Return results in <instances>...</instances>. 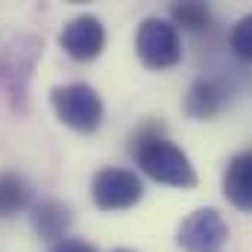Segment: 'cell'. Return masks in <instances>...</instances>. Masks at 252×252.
<instances>
[{
  "label": "cell",
  "mask_w": 252,
  "mask_h": 252,
  "mask_svg": "<svg viewBox=\"0 0 252 252\" xmlns=\"http://www.w3.org/2000/svg\"><path fill=\"white\" fill-rule=\"evenodd\" d=\"M229 226L217 208H196L179 223L176 247L182 252H223Z\"/></svg>",
  "instance_id": "8992f818"
},
{
  "label": "cell",
  "mask_w": 252,
  "mask_h": 252,
  "mask_svg": "<svg viewBox=\"0 0 252 252\" xmlns=\"http://www.w3.org/2000/svg\"><path fill=\"white\" fill-rule=\"evenodd\" d=\"M112 252H132V250H112Z\"/></svg>",
  "instance_id": "9a60e30c"
},
{
  "label": "cell",
  "mask_w": 252,
  "mask_h": 252,
  "mask_svg": "<svg viewBox=\"0 0 252 252\" xmlns=\"http://www.w3.org/2000/svg\"><path fill=\"white\" fill-rule=\"evenodd\" d=\"M50 106H53L56 118L67 129L82 132V135L97 132L103 126V118H106L103 97L88 82H62V85H53L50 88Z\"/></svg>",
  "instance_id": "3957f363"
},
{
  "label": "cell",
  "mask_w": 252,
  "mask_h": 252,
  "mask_svg": "<svg viewBox=\"0 0 252 252\" xmlns=\"http://www.w3.org/2000/svg\"><path fill=\"white\" fill-rule=\"evenodd\" d=\"M47 252H97V247L88 241H79V238H64L59 244H50Z\"/></svg>",
  "instance_id": "5bb4252c"
},
{
  "label": "cell",
  "mask_w": 252,
  "mask_h": 252,
  "mask_svg": "<svg viewBox=\"0 0 252 252\" xmlns=\"http://www.w3.org/2000/svg\"><path fill=\"white\" fill-rule=\"evenodd\" d=\"M30 223H32V229L41 241L59 244V241L67 238V232L73 226V211L62 199H41V202H32Z\"/></svg>",
  "instance_id": "9c48e42d"
},
{
  "label": "cell",
  "mask_w": 252,
  "mask_h": 252,
  "mask_svg": "<svg viewBox=\"0 0 252 252\" xmlns=\"http://www.w3.org/2000/svg\"><path fill=\"white\" fill-rule=\"evenodd\" d=\"M129 153L135 156L138 167L158 185H170V188L196 185V170L188 153L164 135L161 121H147L138 126L129 138Z\"/></svg>",
  "instance_id": "6da1fadb"
},
{
  "label": "cell",
  "mask_w": 252,
  "mask_h": 252,
  "mask_svg": "<svg viewBox=\"0 0 252 252\" xmlns=\"http://www.w3.org/2000/svg\"><path fill=\"white\" fill-rule=\"evenodd\" d=\"M135 53L150 70L176 67L182 62V35L170 18H144L135 32Z\"/></svg>",
  "instance_id": "277c9868"
},
{
  "label": "cell",
  "mask_w": 252,
  "mask_h": 252,
  "mask_svg": "<svg viewBox=\"0 0 252 252\" xmlns=\"http://www.w3.org/2000/svg\"><path fill=\"white\" fill-rule=\"evenodd\" d=\"M232 100V91L223 79H214V76H199L193 79L185 94V103H182V112L193 118V121H211L217 118Z\"/></svg>",
  "instance_id": "ba28073f"
},
{
  "label": "cell",
  "mask_w": 252,
  "mask_h": 252,
  "mask_svg": "<svg viewBox=\"0 0 252 252\" xmlns=\"http://www.w3.org/2000/svg\"><path fill=\"white\" fill-rule=\"evenodd\" d=\"M91 199L100 211H126L144 199V182L129 167H100L91 179Z\"/></svg>",
  "instance_id": "5b68a950"
},
{
  "label": "cell",
  "mask_w": 252,
  "mask_h": 252,
  "mask_svg": "<svg viewBox=\"0 0 252 252\" xmlns=\"http://www.w3.org/2000/svg\"><path fill=\"white\" fill-rule=\"evenodd\" d=\"M44 44L35 35H15L0 50V88L12 106V112L24 115L30 106V79L41 59Z\"/></svg>",
  "instance_id": "7a4b0ae2"
},
{
  "label": "cell",
  "mask_w": 252,
  "mask_h": 252,
  "mask_svg": "<svg viewBox=\"0 0 252 252\" xmlns=\"http://www.w3.org/2000/svg\"><path fill=\"white\" fill-rule=\"evenodd\" d=\"M229 50H232L241 62L252 64V12L244 15V18L232 27V32H229Z\"/></svg>",
  "instance_id": "4fadbf2b"
},
{
  "label": "cell",
  "mask_w": 252,
  "mask_h": 252,
  "mask_svg": "<svg viewBox=\"0 0 252 252\" xmlns=\"http://www.w3.org/2000/svg\"><path fill=\"white\" fill-rule=\"evenodd\" d=\"M223 193L238 208L252 214V150H241L223 170Z\"/></svg>",
  "instance_id": "30bf717a"
},
{
  "label": "cell",
  "mask_w": 252,
  "mask_h": 252,
  "mask_svg": "<svg viewBox=\"0 0 252 252\" xmlns=\"http://www.w3.org/2000/svg\"><path fill=\"white\" fill-rule=\"evenodd\" d=\"M170 24L179 30H188V32H202L208 30L211 24V9L208 3H199V0H188V3H173L170 6Z\"/></svg>",
  "instance_id": "7c38bea8"
},
{
  "label": "cell",
  "mask_w": 252,
  "mask_h": 252,
  "mask_svg": "<svg viewBox=\"0 0 252 252\" xmlns=\"http://www.w3.org/2000/svg\"><path fill=\"white\" fill-rule=\"evenodd\" d=\"M32 208V188L15 170H0V220Z\"/></svg>",
  "instance_id": "8fae6325"
},
{
  "label": "cell",
  "mask_w": 252,
  "mask_h": 252,
  "mask_svg": "<svg viewBox=\"0 0 252 252\" xmlns=\"http://www.w3.org/2000/svg\"><path fill=\"white\" fill-rule=\"evenodd\" d=\"M59 47L73 62H94L106 50V27L97 15H76L59 32Z\"/></svg>",
  "instance_id": "52a82bcc"
}]
</instances>
